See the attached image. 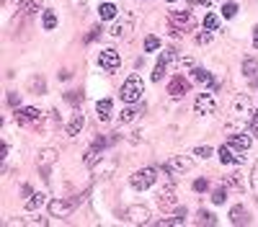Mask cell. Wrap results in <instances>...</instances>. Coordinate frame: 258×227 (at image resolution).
<instances>
[{"label": "cell", "instance_id": "e0dca14e", "mask_svg": "<svg viewBox=\"0 0 258 227\" xmlns=\"http://www.w3.org/2000/svg\"><path fill=\"white\" fill-rule=\"evenodd\" d=\"M83 124H85V116L80 111H75L73 114V119H70V124H67V137H75V134H80V129H83Z\"/></svg>", "mask_w": 258, "mask_h": 227}, {"label": "cell", "instance_id": "44dd1931", "mask_svg": "<svg viewBox=\"0 0 258 227\" xmlns=\"http://www.w3.org/2000/svg\"><path fill=\"white\" fill-rule=\"evenodd\" d=\"M127 214H129V222H137V225L147 222V217H150L145 207H129V209H127Z\"/></svg>", "mask_w": 258, "mask_h": 227}, {"label": "cell", "instance_id": "7bdbcfd3", "mask_svg": "<svg viewBox=\"0 0 258 227\" xmlns=\"http://www.w3.org/2000/svg\"><path fill=\"white\" fill-rule=\"evenodd\" d=\"M21 194H24V196H31L34 191H31V186H29V184H24V186H21Z\"/></svg>", "mask_w": 258, "mask_h": 227}, {"label": "cell", "instance_id": "8992f818", "mask_svg": "<svg viewBox=\"0 0 258 227\" xmlns=\"http://www.w3.org/2000/svg\"><path fill=\"white\" fill-rule=\"evenodd\" d=\"M16 121L21 127H34V124L41 121V111L34 109V106H24V109H16Z\"/></svg>", "mask_w": 258, "mask_h": 227}, {"label": "cell", "instance_id": "d4e9b609", "mask_svg": "<svg viewBox=\"0 0 258 227\" xmlns=\"http://www.w3.org/2000/svg\"><path fill=\"white\" fill-rule=\"evenodd\" d=\"M98 16H101V21H111V18L116 16V5H114V3H101Z\"/></svg>", "mask_w": 258, "mask_h": 227}, {"label": "cell", "instance_id": "484cf974", "mask_svg": "<svg viewBox=\"0 0 258 227\" xmlns=\"http://www.w3.org/2000/svg\"><path fill=\"white\" fill-rule=\"evenodd\" d=\"M18 8L24 10L26 16H31V13H37V10H41V0H21Z\"/></svg>", "mask_w": 258, "mask_h": 227}, {"label": "cell", "instance_id": "9c48e42d", "mask_svg": "<svg viewBox=\"0 0 258 227\" xmlns=\"http://www.w3.org/2000/svg\"><path fill=\"white\" fill-rule=\"evenodd\" d=\"M173 60H176V49L168 47V49L160 54L158 65H155V73H152V80H155V83H160V80H163V75H165V70H168V65H171Z\"/></svg>", "mask_w": 258, "mask_h": 227}, {"label": "cell", "instance_id": "277c9868", "mask_svg": "<svg viewBox=\"0 0 258 227\" xmlns=\"http://www.w3.org/2000/svg\"><path fill=\"white\" fill-rule=\"evenodd\" d=\"M155 178H158V170L155 168H142V170H137V173H132L129 184L137 191H145V189H150L155 184Z\"/></svg>", "mask_w": 258, "mask_h": 227}, {"label": "cell", "instance_id": "8fae6325", "mask_svg": "<svg viewBox=\"0 0 258 227\" xmlns=\"http://www.w3.org/2000/svg\"><path fill=\"white\" fill-rule=\"evenodd\" d=\"M215 109H217V101H215L212 93H199L196 96V101H194V111L196 114H215Z\"/></svg>", "mask_w": 258, "mask_h": 227}, {"label": "cell", "instance_id": "f546056e", "mask_svg": "<svg viewBox=\"0 0 258 227\" xmlns=\"http://www.w3.org/2000/svg\"><path fill=\"white\" fill-rule=\"evenodd\" d=\"M196 225H217V220H215V214H212V212H204V209H201Z\"/></svg>", "mask_w": 258, "mask_h": 227}, {"label": "cell", "instance_id": "83f0119b", "mask_svg": "<svg viewBox=\"0 0 258 227\" xmlns=\"http://www.w3.org/2000/svg\"><path fill=\"white\" fill-rule=\"evenodd\" d=\"M256 70H258V60H256V57H245V60H243V73H245V77H253Z\"/></svg>", "mask_w": 258, "mask_h": 227}, {"label": "cell", "instance_id": "ab89813d", "mask_svg": "<svg viewBox=\"0 0 258 227\" xmlns=\"http://www.w3.org/2000/svg\"><path fill=\"white\" fill-rule=\"evenodd\" d=\"M178 65H181V70H186V67H188V70H194V60H191V57H181Z\"/></svg>", "mask_w": 258, "mask_h": 227}, {"label": "cell", "instance_id": "f6af8a7d", "mask_svg": "<svg viewBox=\"0 0 258 227\" xmlns=\"http://www.w3.org/2000/svg\"><path fill=\"white\" fill-rule=\"evenodd\" d=\"M253 47L258 49V26H256V31H253Z\"/></svg>", "mask_w": 258, "mask_h": 227}, {"label": "cell", "instance_id": "603a6c76", "mask_svg": "<svg viewBox=\"0 0 258 227\" xmlns=\"http://www.w3.org/2000/svg\"><path fill=\"white\" fill-rule=\"evenodd\" d=\"M96 111H98V119L101 121H109L111 119V101L109 98H101L96 104Z\"/></svg>", "mask_w": 258, "mask_h": 227}, {"label": "cell", "instance_id": "e575fe53", "mask_svg": "<svg viewBox=\"0 0 258 227\" xmlns=\"http://www.w3.org/2000/svg\"><path fill=\"white\" fill-rule=\"evenodd\" d=\"M65 98L70 101V104H75V106H77V104H80V101H83V93H80V90H70V93H67Z\"/></svg>", "mask_w": 258, "mask_h": 227}, {"label": "cell", "instance_id": "3957f363", "mask_svg": "<svg viewBox=\"0 0 258 227\" xmlns=\"http://www.w3.org/2000/svg\"><path fill=\"white\" fill-rule=\"evenodd\" d=\"M168 24L178 31H191L196 26V18L191 16V10H171L168 13Z\"/></svg>", "mask_w": 258, "mask_h": 227}, {"label": "cell", "instance_id": "ac0fdd59", "mask_svg": "<svg viewBox=\"0 0 258 227\" xmlns=\"http://www.w3.org/2000/svg\"><path fill=\"white\" fill-rule=\"evenodd\" d=\"M44 201H47V194H41V191H34V194H31L29 199H26L24 209H26V212H34V209H39Z\"/></svg>", "mask_w": 258, "mask_h": 227}, {"label": "cell", "instance_id": "5b68a950", "mask_svg": "<svg viewBox=\"0 0 258 227\" xmlns=\"http://www.w3.org/2000/svg\"><path fill=\"white\" fill-rule=\"evenodd\" d=\"M85 196H77V199H73V201H67V199H52L49 201V214L52 217H67L77 204H80Z\"/></svg>", "mask_w": 258, "mask_h": 227}, {"label": "cell", "instance_id": "7a4b0ae2", "mask_svg": "<svg viewBox=\"0 0 258 227\" xmlns=\"http://www.w3.org/2000/svg\"><path fill=\"white\" fill-rule=\"evenodd\" d=\"M142 93H145L142 77H140L137 73H134V75H129L127 80H124V85H121V90H119V98L124 101V104H140Z\"/></svg>", "mask_w": 258, "mask_h": 227}, {"label": "cell", "instance_id": "ba28073f", "mask_svg": "<svg viewBox=\"0 0 258 227\" xmlns=\"http://www.w3.org/2000/svg\"><path fill=\"white\" fill-rule=\"evenodd\" d=\"M98 65L104 67L106 73H116L119 65H121V57H119L116 49H104V52L98 54Z\"/></svg>", "mask_w": 258, "mask_h": 227}, {"label": "cell", "instance_id": "2e32d148", "mask_svg": "<svg viewBox=\"0 0 258 227\" xmlns=\"http://www.w3.org/2000/svg\"><path fill=\"white\" fill-rule=\"evenodd\" d=\"M227 145H232L235 150H251V147H253V137H251V134L238 132V134H232V137H230Z\"/></svg>", "mask_w": 258, "mask_h": 227}, {"label": "cell", "instance_id": "8d00e7d4", "mask_svg": "<svg viewBox=\"0 0 258 227\" xmlns=\"http://www.w3.org/2000/svg\"><path fill=\"white\" fill-rule=\"evenodd\" d=\"M225 196H227L225 189H217L215 194H212V201H215V204H225Z\"/></svg>", "mask_w": 258, "mask_h": 227}, {"label": "cell", "instance_id": "4dcf8cb0", "mask_svg": "<svg viewBox=\"0 0 258 227\" xmlns=\"http://www.w3.org/2000/svg\"><path fill=\"white\" fill-rule=\"evenodd\" d=\"M217 26H220L217 16H215V13H207V16H204V29H207V31H215Z\"/></svg>", "mask_w": 258, "mask_h": 227}, {"label": "cell", "instance_id": "60d3db41", "mask_svg": "<svg viewBox=\"0 0 258 227\" xmlns=\"http://www.w3.org/2000/svg\"><path fill=\"white\" fill-rule=\"evenodd\" d=\"M98 37H101V26H93V29H91V34L85 37V41H96Z\"/></svg>", "mask_w": 258, "mask_h": 227}, {"label": "cell", "instance_id": "7c38bea8", "mask_svg": "<svg viewBox=\"0 0 258 227\" xmlns=\"http://www.w3.org/2000/svg\"><path fill=\"white\" fill-rule=\"evenodd\" d=\"M220 160L225 165H243L245 163V155H238L232 145H222L220 147Z\"/></svg>", "mask_w": 258, "mask_h": 227}, {"label": "cell", "instance_id": "f1b7e54d", "mask_svg": "<svg viewBox=\"0 0 258 227\" xmlns=\"http://www.w3.org/2000/svg\"><path fill=\"white\" fill-rule=\"evenodd\" d=\"M41 21H44V29L52 31L57 26V16H54V10H41Z\"/></svg>", "mask_w": 258, "mask_h": 227}, {"label": "cell", "instance_id": "bcb514c9", "mask_svg": "<svg viewBox=\"0 0 258 227\" xmlns=\"http://www.w3.org/2000/svg\"><path fill=\"white\" fill-rule=\"evenodd\" d=\"M168 3H176V0H168Z\"/></svg>", "mask_w": 258, "mask_h": 227}, {"label": "cell", "instance_id": "4316f807", "mask_svg": "<svg viewBox=\"0 0 258 227\" xmlns=\"http://www.w3.org/2000/svg\"><path fill=\"white\" fill-rule=\"evenodd\" d=\"M191 75H194V80H196V83H201V85H212V73L201 70V67H194Z\"/></svg>", "mask_w": 258, "mask_h": 227}, {"label": "cell", "instance_id": "1f68e13d", "mask_svg": "<svg viewBox=\"0 0 258 227\" xmlns=\"http://www.w3.org/2000/svg\"><path fill=\"white\" fill-rule=\"evenodd\" d=\"M155 49H160V39L158 37H147L145 39V52H155Z\"/></svg>", "mask_w": 258, "mask_h": 227}, {"label": "cell", "instance_id": "6da1fadb", "mask_svg": "<svg viewBox=\"0 0 258 227\" xmlns=\"http://www.w3.org/2000/svg\"><path fill=\"white\" fill-rule=\"evenodd\" d=\"M253 119V98L248 93H240L232 98L230 106V121H227V132L238 134L248 127V121Z\"/></svg>", "mask_w": 258, "mask_h": 227}, {"label": "cell", "instance_id": "74e56055", "mask_svg": "<svg viewBox=\"0 0 258 227\" xmlns=\"http://www.w3.org/2000/svg\"><path fill=\"white\" fill-rule=\"evenodd\" d=\"M209 41H212V34L204 29V31H201L199 37H196V44H201V47H204V44H209Z\"/></svg>", "mask_w": 258, "mask_h": 227}, {"label": "cell", "instance_id": "9a60e30c", "mask_svg": "<svg viewBox=\"0 0 258 227\" xmlns=\"http://www.w3.org/2000/svg\"><path fill=\"white\" fill-rule=\"evenodd\" d=\"M158 201H160V207H163V209H171V207H173V204H176V189H173V184H168V186L160 189Z\"/></svg>", "mask_w": 258, "mask_h": 227}, {"label": "cell", "instance_id": "5bb4252c", "mask_svg": "<svg viewBox=\"0 0 258 227\" xmlns=\"http://www.w3.org/2000/svg\"><path fill=\"white\" fill-rule=\"evenodd\" d=\"M37 163H39L41 173H49V168L57 163V152H54V150H41L39 157H37Z\"/></svg>", "mask_w": 258, "mask_h": 227}, {"label": "cell", "instance_id": "7402d4cb", "mask_svg": "<svg viewBox=\"0 0 258 227\" xmlns=\"http://www.w3.org/2000/svg\"><path fill=\"white\" fill-rule=\"evenodd\" d=\"M140 114H142V106H132V104H129L124 111H121L119 121H121V124H129V121H134V119H137Z\"/></svg>", "mask_w": 258, "mask_h": 227}, {"label": "cell", "instance_id": "52a82bcc", "mask_svg": "<svg viewBox=\"0 0 258 227\" xmlns=\"http://www.w3.org/2000/svg\"><path fill=\"white\" fill-rule=\"evenodd\" d=\"M191 168H194V160H191V157H186V155H176V157H171V160L163 165L165 173H186V170H191Z\"/></svg>", "mask_w": 258, "mask_h": 227}, {"label": "cell", "instance_id": "ee69618b", "mask_svg": "<svg viewBox=\"0 0 258 227\" xmlns=\"http://www.w3.org/2000/svg\"><path fill=\"white\" fill-rule=\"evenodd\" d=\"M8 104H10V106H18V96L10 93V96H8Z\"/></svg>", "mask_w": 258, "mask_h": 227}, {"label": "cell", "instance_id": "f35d334b", "mask_svg": "<svg viewBox=\"0 0 258 227\" xmlns=\"http://www.w3.org/2000/svg\"><path fill=\"white\" fill-rule=\"evenodd\" d=\"M207 186H209L207 178H196L194 181V191H207Z\"/></svg>", "mask_w": 258, "mask_h": 227}, {"label": "cell", "instance_id": "4fadbf2b", "mask_svg": "<svg viewBox=\"0 0 258 227\" xmlns=\"http://www.w3.org/2000/svg\"><path fill=\"white\" fill-rule=\"evenodd\" d=\"M188 88H191V83H188L184 75H176L173 80L168 83V93H171L173 98H181V96H186V93H188Z\"/></svg>", "mask_w": 258, "mask_h": 227}, {"label": "cell", "instance_id": "b9f144b4", "mask_svg": "<svg viewBox=\"0 0 258 227\" xmlns=\"http://www.w3.org/2000/svg\"><path fill=\"white\" fill-rule=\"evenodd\" d=\"M251 132H258V109L253 111V119H251Z\"/></svg>", "mask_w": 258, "mask_h": 227}, {"label": "cell", "instance_id": "ffe728a7", "mask_svg": "<svg viewBox=\"0 0 258 227\" xmlns=\"http://www.w3.org/2000/svg\"><path fill=\"white\" fill-rule=\"evenodd\" d=\"M132 16H127V21H119V24H114V29H111V37H129L132 31Z\"/></svg>", "mask_w": 258, "mask_h": 227}, {"label": "cell", "instance_id": "836d02e7", "mask_svg": "<svg viewBox=\"0 0 258 227\" xmlns=\"http://www.w3.org/2000/svg\"><path fill=\"white\" fill-rule=\"evenodd\" d=\"M251 189L258 194V160H256V165H253V170H251Z\"/></svg>", "mask_w": 258, "mask_h": 227}, {"label": "cell", "instance_id": "d590c367", "mask_svg": "<svg viewBox=\"0 0 258 227\" xmlns=\"http://www.w3.org/2000/svg\"><path fill=\"white\" fill-rule=\"evenodd\" d=\"M194 155L201 157V160H207V157L212 155V147H194Z\"/></svg>", "mask_w": 258, "mask_h": 227}, {"label": "cell", "instance_id": "d6986e66", "mask_svg": "<svg viewBox=\"0 0 258 227\" xmlns=\"http://www.w3.org/2000/svg\"><path fill=\"white\" fill-rule=\"evenodd\" d=\"M225 186H227V189L245 191V178H243V173H240V170H235V173H230V176L225 178Z\"/></svg>", "mask_w": 258, "mask_h": 227}, {"label": "cell", "instance_id": "30bf717a", "mask_svg": "<svg viewBox=\"0 0 258 227\" xmlns=\"http://www.w3.org/2000/svg\"><path fill=\"white\" fill-rule=\"evenodd\" d=\"M104 150H106V140L104 137H98L93 145H91V150H88L85 152V157H83V163L88 165V168H93L98 160H101V157H104Z\"/></svg>", "mask_w": 258, "mask_h": 227}, {"label": "cell", "instance_id": "d6a6232c", "mask_svg": "<svg viewBox=\"0 0 258 227\" xmlns=\"http://www.w3.org/2000/svg\"><path fill=\"white\" fill-rule=\"evenodd\" d=\"M235 13H238V5H235V3L222 5V16H225V18H235Z\"/></svg>", "mask_w": 258, "mask_h": 227}, {"label": "cell", "instance_id": "cb8c5ba5", "mask_svg": "<svg viewBox=\"0 0 258 227\" xmlns=\"http://www.w3.org/2000/svg\"><path fill=\"white\" fill-rule=\"evenodd\" d=\"M230 220H232V225H248V214H245V209L238 204V207L230 209Z\"/></svg>", "mask_w": 258, "mask_h": 227}]
</instances>
